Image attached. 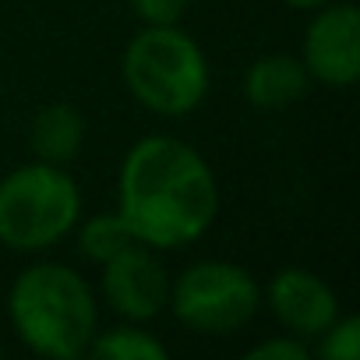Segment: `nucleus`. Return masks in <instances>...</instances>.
<instances>
[{
	"label": "nucleus",
	"mask_w": 360,
	"mask_h": 360,
	"mask_svg": "<svg viewBox=\"0 0 360 360\" xmlns=\"http://www.w3.org/2000/svg\"><path fill=\"white\" fill-rule=\"evenodd\" d=\"M117 216L138 244L155 251L191 248L219 216V180L184 138L145 134L120 162Z\"/></svg>",
	"instance_id": "1"
},
{
	"label": "nucleus",
	"mask_w": 360,
	"mask_h": 360,
	"mask_svg": "<svg viewBox=\"0 0 360 360\" xmlns=\"http://www.w3.org/2000/svg\"><path fill=\"white\" fill-rule=\"evenodd\" d=\"M8 321L36 356L78 360L89 356V342L99 328V300L78 269L36 262L22 269L8 290Z\"/></svg>",
	"instance_id": "2"
},
{
	"label": "nucleus",
	"mask_w": 360,
	"mask_h": 360,
	"mask_svg": "<svg viewBox=\"0 0 360 360\" xmlns=\"http://www.w3.org/2000/svg\"><path fill=\"white\" fill-rule=\"evenodd\" d=\"M124 89L155 117H191L209 96V57L180 25H141L120 57Z\"/></svg>",
	"instance_id": "3"
},
{
	"label": "nucleus",
	"mask_w": 360,
	"mask_h": 360,
	"mask_svg": "<svg viewBox=\"0 0 360 360\" xmlns=\"http://www.w3.org/2000/svg\"><path fill=\"white\" fill-rule=\"evenodd\" d=\"M82 219V188L68 166L25 162L0 180V244L18 255H39L75 233Z\"/></svg>",
	"instance_id": "4"
},
{
	"label": "nucleus",
	"mask_w": 360,
	"mask_h": 360,
	"mask_svg": "<svg viewBox=\"0 0 360 360\" xmlns=\"http://www.w3.org/2000/svg\"><path fill=\"white\" fill-rule=\"evenodd\" d=\"M166 307L180 325L198 335H233L258 314L262 286L237 262L202 258L169 279Z\"/></svg>",
	"instance_id": "5"
},
{
	"label": "nucleus",
	"mask_w": 360,
	"mask_h": 360,
	"mask_svg": "<svg viewBox=\"0 0 360 360\" xmlns=\"http://www.w3.org/2000/svg\"><path fill=\"white\" fill-rule=\"evenodd\" d=\"M300 64L311 82L325 89H353L360 78V11L349 0L314 8L304 29Z\"/></svg>",
	"instance_id": "6"
},
{
	"label": "nucleus",
	"mask_w": 360,
	"mask_h": 360,
	"mask_svg": "<svg viewBox=\"0 0 360 360\" xmlns=\"http://www.w3.org/2000/svg\"><path fill=\"white\" fill-rule=\"evenodd\" d=\"M99 293L113 314L124 321H152L166 311L169 300V272L155 248L148 244H127L120 255L99 265Z\"/></svg>",
	"instance_id": "7"
},
{
	"label": "nucleus",
	"mask_w": 360,
	"mask_h": 360,
	"mask_svg": "<svg viewBox=\"0 0 360 360\" xmlns=\"http://www.w3.org/2000/svg\"><path fill=\"white\" fill-rule=\"evenodd\" d=\"M262 300L269 304V311L283 325V332H290L297 339H307V342L318 339L342 314L335 290L321 276H314L311 269H300V265L279 269L269 279Z\"/></svg>",
	"instance_id": "8"
},
{
	"label": "nucleus",
	"mask_w": 360,
	"mask_h": 360,
	"mask_svg": "<svg viewBox=\"0 0 360 360\" xmlns=\"http://www.w3.org/2000/svg\"><path fill=\"white\" fill-rule=\"evenodd\" d=\"M311 89V78L300 57L290 53H265L244 75V99L255 110H286Z\"/></svg>",
	"instance_id": "9"
},
{
	"label": "nucleus",
	"mask_w": 360,
	"mask_h": 360,
	"mask_svg": "<svg viewBox=\"0 0 360 360\" xmlns=\"http://www.w3.org/2000/svg\"><path fill=\"white\" fill-rule=\"evenodd\" d=\"M85 145V117L71 103H50L43 106L29 124V148L36 159L68 166Z\"/></svg>",
	"instance_id": "10"
},
{
	"label": "nucleus",
	"mask_w": 360,
	"mask_h": 360,
	"mask_svg": "<svg viewBox=\"0 0 360 360\" xmlns=\"http://www.w3.org/2000/svg\"><path fill=\"white\" fill-rule=\"evenodd\" d=\"M89 356L96 360H166L169 349L148 328H141L138 321H127L113 328H96L89 342Z\"/></svg>",
	"instance_id": "11"
},
{
	"label": "nucleus",
	"mask_w": 360,
	"mask_h": 360,
	"mask_svg": "<svg viewBox=\"0 0 360 360\" xmlns=\"http://www.w3.org/2000/svg\"><path fill=\"white\" fill-rule=\"evenodd\" d=\"M75 233H78V251H82L89 262H96V265L110 262V258L120 255L127 244H134L131 230L124 226V219H120L117 212L89 216V219H82V223L75 226Z\"/></svg>",
	"instance_id": "12"
},
{
	"label": "nucleus",
	"mask_w": 360,
	"mask_h": 360,
	"mask_svg": "<svg viewBox=\"0 0 360 360\" xmlns=\"http://www.w3.org/2000/svg\"><path fill=\"white\" fill-rule=\"evenodd\" d=\"M314 342V353L321 360H356L360 356V318L356 314H339Z\"/></svg>",
	"instance_id": "13"
},
{
	"label": "nucleus",
	"mask_w": 360,
	"mask_h": 360,
	"mask_svg": "<svg viewBox=\"0 0 360 360\" xmlns=\"http://www.w3.org/2000/svg\"><path fill=\"white\" fill-rule=\"evenodd\" d=\"M141 25H180L191 0H127Z\"/></svg>",
	"instance_id": "14"
},
{
	"label": "nucleus",
	"mask_w": 360,
	"mask_h": 360,
	"mask_svg": "<svg viewBox=\"0 0 360 360\" xmlns=\"http://www.w3.org/2000/svg\"><path fill=\"white\" fill-rule=\"evenodd\" d=\"M307 356H311L307 339H297L290 332L269 335V339H262L258 346L248 349V360H307Z\"/></svg>",
	"instance_id": "15"
},
{
	"label": "nucleus",
	"mask_w": 360,
	"mask_h": 360,
	"mask_svg": "<svg viewBox=\"0 0 360 360\" xmlns=\"http://www.w3.org/2000/svg\"><path fill=\"white\" fill-rule=\"evenodd\" d=\"M286 8H293V11H314V8H321V4H328V0H283Z\"/></svg>",
	"instance_id": "16"
}]
</instances>
